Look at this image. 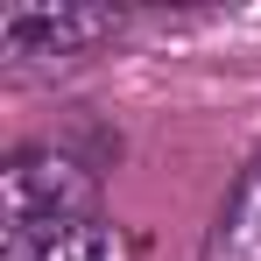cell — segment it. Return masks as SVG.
I'll return each mask as SVG.
<instances>
[{
  "mask_svg": "<svg viewBox=\"0 0 261 261\" xmlns=\"http://www.w3.org/2000/svg\"><path fill=\"white\" fill-rule=\"evenodd\" d=\"M198 261H261V155L240 170V184L226 191V205H219Z\"/></svg>",
  "mask_w": 261,
  "mask_h": 261,
  "instance_id": "cell-4",
  "label": "cell"
},
{
  "mask_svg": "<svg viewBox=\"0 0 261 261\" xmlns=\"http://www.w3.org/2000/svg\"><path fill=\"white\" fill-rule=\"evenodd\" d=\"M0 261H141V247L113 219H64V226L0 233Z\"/></svg>",
  "mask_w": 261,
  "mask_h": 261,
  "instance_id": "cell-3",
  "label": "cell"
},
{
  "mask_svg": "<svg viewBox=\"0 0 261 261\" xmlns=\"http://www.w3.org/2000/svg\"><path fill=\"white\" fill-rule=\"evenodd\" d=\"M92 191H99L92 163H78L71 148H49L43 141V148H21L0 170V219H7V233L92 219Z\"/></svg>",
  "mask_w": 261,
  "mask_h": 261,
  "instance_id": "cell-1",
  "label": "cell"
},
{
  "mask_svg": "<svg viewBox=\"0 0 261 261\" xmlns=\"http://www.w3.org/2000/svg\"><path fill=\"white\" fill-rule=\"evenodd\" d=\"M113 29H120L113 7H7V14H0V57H7V64L78 57L85 43L113 36Z\"/></svg>",
  "mask_w": 261,
  "mask_h": 261,
  "instance_id": "cell-2",
  "label": "cell"
}]
</instances>
